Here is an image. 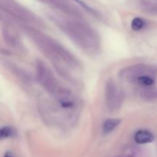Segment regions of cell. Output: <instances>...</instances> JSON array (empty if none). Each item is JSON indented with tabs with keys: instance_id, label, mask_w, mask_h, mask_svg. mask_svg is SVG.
<instances>
[{
	"instance_id": "cell-1",
	"label": "cell",
	"mask_w": 157,
	"mask_h": 157,
	"mask_svg": "<svg viewBox=\"0 0 157 157\" xmlns=\"http://www.w3.org/2000/svg\"><path fill=\"white\" fill-rule=\"evenodd\" d=\"M64 29L71 39L84 50L94 52L99 47L98 34L88 25L78 21H71L65 23Z\"/></svg>"
},
{
	"instance_id": "cell-2",
	"label": "cell",
	"mask_w": 157,
	"mask_h": 157,
	"mask_svg": "<svg viewBox=\"0 0 157 157\" xmlns=\"http://www.w3.org/2000/svg\"><path fill=\"white\" fill-rule=\"evenodd\" d=\"M105 90V103L107 109L111 112L119 110L124 101V94L122 89L110 79L107 81Z\"/></svg>"
},
{
	"instance_id": "cell-3",
	"label": "cell",
	"mask_w": 157,
	"mask_h": 157,
	"mask_svg": "<svg viewBox=\"0 0 157 157\" xmlns=\"http://www.w3.org/2000/svg\"><path fill=\"white\" fill-rule=\"evenodd\" d=\"M36 76L38 81L48 91L55 94L58 90V83L55 76L42 61L37 62Z\"/></svg>"
},
{
	"instance_id": "cell-4",
	"label": "cell",
	"mask_w": 157,
	"mask_h": 157,
	"mask_svg": "<svg viewBox=\"0 0 157 157\" xmlns=\"http://www.w3.org/2000/svg\"><path fill=\"white\" fill-rule=\"evenodd\" d=\"M150 72L149 66L144 64L132 65L123 69L119 73V77L123 80H126L128 82L133 83L136 78L140 75L148 74Z\"/></svg>"
},
{
	"instance_id": "cell-5",
	"label": "cell",
	"mask_w": 157,
	"mask_h": 157,
	"mask_svg": "<svg viewBox=\"0 0 157 157\" xmlns=\"http://www.w3.org/2000/svg\"><path fill=\"white\" fill-rule=\"evenodd\" d=\"M2 32L4 41L8 45L15 48H17L18 46L21 45L19 35L12 24L9 22L5 23L2 29Z\"/></svg>"
},
{
	"instance_id": "cell-6",
	"label": "cell",
	"mask_w": 157,
	"mask_h": 157,
	"mask_svg": "<svg viewBox=\"0 0 157 157\" xmlns=\"http://www.w3.org/2000/svg\"><path fill=\"white\" fill-rule=\"evenodd\" d=\"M135 141L139 144H145L153 142L154 136L150 132L147 130H139L136 133L134 136Z\"/></svg>"
},
{
	"instance_id": "cell-7",
	"label": "cell",
	"mask_w": 157,
	"mask_h": 157,
	"mask_svg": "<svg viewBox=\"0 0 157 157\" xmlns=\"http://www.w3.org/2000/svg\"><path fill=\"white\" fill-rule=\"evenodd\" d=\"M121 123V120L117 119V118H110V119L106 120L105 122L103 124V133L104 134L110 133L120 125Z\"/></svg>"
},
{
	"instance_id": "cell-8",
	"label": "cell",
	"mask_w": 157,
	"mask_h": 157,
	"mask_svg": "<svg viewBox=\"0 0 157 157\" xmlns=\"http://www.w3.org/2000/svg\"><path fill=\"white\" fill-rule=\"evenodd\" d=\"M154 81L153 77L150 76L149 74H144V75H140L139 77H137L134 81V83H136L142 87H147L153 85L154 84Z\"/></svg>"
},
{
	"instance_id": "cell-9",
	"label": "cell",
	"mask_w": 157,
	"mask_h": 157,
	"mask_svg": "<svg viewBox=\"0 0 157 157\" xmlns=\"http://www.w3.org/2000/svg\"><path fill=\"white\" fill-rule=\"evenodd\" d=\"M141 9L148 13L157 14V4L148 1H144L141 3Z\"/></svg>"
},
{
	"instance_id": "cell-10",
	"label": "cell",
	"mask_w": 157,
	"mask_h": 157,
	"mask_svg": "<svg viewBox=\"0 0 157 157\" xmlns=\"http://www.w3.org/2000/svg\"><path fill=\"white\" fill-rule=\"evenodd\" d=\"M15 134V131L12 127H4L0 129V140L12 137Z\"/></svg>"
},
{
	"instance_id": "cell-11",
	"label": "cell",
	"mask_w": 157,
	"mask_h": 157,
	"mask_svg": "<svg viewBox=\"0 0 157 157\" xmlns=\"http://www.w3.org/2000/svg\"><path fill=\"white\" fill-rule=\"evenodd\" d=\"M145 25V21L141 18L136 17L132 20L131 22V28L134 31H140L143 29Z\"/></svg>"
},
{
	"instance_id": "cell-12",
	"label": "cell",
	"mask_w": 157,
	"mask_h": 157,
	"mask_svg": "<svg viewBox=\"0 0 157 157\" xmlns=\"http://www.w3.org/2000/svg\"><path fill=\"white\" fill-rule=\"evenodd\" d=\"M75 1L76 2H78V4H80V6H83V7H84V9H85L86 10L88 11V12H90V13L93 14V15H94V14H95V15H98V13H97V12H96V11H94V9H92L91 8L88 7V6H87V5L85 4V3L82 2H81V1H79V0H75Z\"/></svg>"
},
{
	"instance_id": "cell-13",
	"label": "cell",
	"mask_w": 157,
	"mask_h": 157,
	"mask_svg": "<svg viewBox=\"0 0 157 157\" xmlns=\"http://www.w3.org/2000/svg\"><path fill=\"white\" fill-rule=\"evenodd\" d=\"M4 157H13L12 156V154H11V153H6V155H5V156Z\"/></svg>"
}]
</instances>
